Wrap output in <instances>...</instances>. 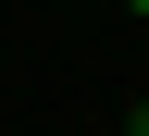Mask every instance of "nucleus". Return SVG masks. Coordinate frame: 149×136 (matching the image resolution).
I'll return each instance as SVG.
<instances>
[{
	"label": "nucleus",
	"mask_w": 149,
	"mask_h": 136,
	"mask_svg": "<svg viewBox=\"0 0 149 136\" xmlns=\"http://www.w3.org/2000/svg\"><path fill=\"white\" fill-rule=\"evenodd\" d=\"M124 136H149V99H137V111H124Z\"/></svg>",
	"instance_id": "1"
}]
</instances>
